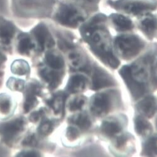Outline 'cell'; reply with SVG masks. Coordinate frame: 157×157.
Wrapping results in <instances>:
<instances>
[{"label": "cell", "instance_id": "obj_29", "mask_svg": "<svg viewBox=\"0 0 157 157\" xmlns=\"http://www.w3.org/2000/svg\"><path fill=\"white\" fill-rule=\"evenodd\" d=\"M53 124L49 121H45L41 122L38 128V132L43 136H47L53 130Z\"/></svg>", "mask_w": 157, "mask_h": 157}, {"label": "cell", "instance_id": "obj_13", "mask_svg": "<svg viewBox=\"0 0 157 157\" xmlns=\"http://www.w3.org/2000/svg\"><path fill=\"white\" fill-rule=\"evenodd\" d=\"M136 109L144 117H152L156 109V99L154 97H147L136 105Z\"/></svg>", "mask_w": 157, "mask_h": 157}, {"label": "cell", "instance_id": "obj_23", "mask_svg": "<svg viewBox=\"0 0 157 157\" xmlns=\"http://www.w3.org/2000/svg\"><path fill=\"white\" fill-rule=\"evenodd\" d=\"M70 122L82 130H87L91 126L90 118L86 113H81L73 116L71 119Z\"/></svg>", "mask_w": 157, "mask_h": 157}, {"label": "cell", "instance_id": "obj_20", "mask_svg": "<svg viewBox=\"0 0 157 157\" xmlns=\"http://www.w3.org/2000/svg\"><path fill=\"white\" fill-rule=\"evenodd\" d=\"M140 27L147 36L152 38L155 35L156 33V18L151 15L145 16L140 21Z\"/></svg>", "mask_w": 157, "mask_h": 157}, {"label": "cell", "instance_id": "obj_8", "mask_svg": "<svg viewBox=\"0 0 157 157\" xmlns=\"http://www.w3.org/2000/svg\"><path fill=\"white\" fill-rule=\"evenodd\" d=\"M32 34L42 51L50 49L55 46V41L51 34L44 24L37 25L32 30Z\"/></svg>", "mask_w": 157, "mask_h": 157}, {"label": "cell", "instance_id": "obj_22", "mask_svg": "<svg viewBox=\"0 0 157 157\" xmlns=\"http://www.w3.org/2000/svg\"><path fill=\"white\" fill-rule=\"evenodd\" d=\"M69 59L71 65L77 69L83 71L86 68H89L86 58L80 52L73 51L69 55Z\"/></svg>", "mask_w": 157, "mask_h": 157}, {"label": "cell", "instance_id": "obj_11", "mask_svg": "<svg viewBox=\"0 0 157 157\" xmlns=\"http://www.w3.org/2000/svg\"><path fill=\"white\" fill-rule=\"evenodd\" d=\"M25 92L24 110L27 113L37 105V97L41 93V86L38 83L31 82L28 85Z\"/></svg>", "mask_w": 157, "mask_h": 157}, {"label": "cell", "instance_id": "obj_16", "mask_svg": "<svg viewBox=\"0 0 157 157\" xmlns=\"http://www.w3.org/2000/svg\"><path fill=\"white\" fill-rule=\"evenodd\" d=\"M39 74L43 79L48 83V86L52 89H55L61 82V75L54 71V69L41 68L39 71Z\"/></svg>", "mask_w": 157, "mask_h": 157}, {"label": "cell", "instance_id": "obj_35", "mask_svg": "<svg viewBox=\"0 0 157 157\" xmlns=\"http://www.w3.org/2000/svg\"><path fill=\"white\" fill-rule=\"evenodd\" d=\"M78 1H81L84 2H92L94 0H78Z\"/></svg>", "mask_w": 157, "mask_h": 157}, {"label": "cell", "instance_id": "obj_3", "mask_svg": "<svg viewBox=\"0 0 157 157\" xmlns=\"http://www.w3.org/2000/svg\"><path fill=\"white\" fill-rule=\"evenodd\" d=\"M114 46L117 53L125 59H130L144 47L141 39L135 35H122L115 38Z\"/></svg>", "mask_w": 157, "mask_h": 157}, {"label": "cell", "instance_id": "obj_32", "mask_svg": "<svg viewBox=\"0 0 157 157\" xmlns=\"http://www.w3.org/2000/svg\"><path fill=\"white\" fill-rule=\"evenodd\" d=\"M37 140L34 134L30 135L28 136H27L23 142V145L29 147H34L37 145Z\"/></svg>", "mask_w": 157, "mask_h": 157}, {"label": "cell", "instance_id": "obj_10", "mask_svg": "<svg viewBox=\"0 0 157 157\" xmlns=\"http://www.w3.org/2000/svg\"><path fill=\"white\" fill-rule=\"evenodd\" d=\"M17 28L9 19L0 15V44L10 45L16 33Z\"/></svg>", "mask_w": 157, "mask_h": 157}, {"label": "cell", "instance_id": "obj_7", "mask_svg": "<svg viewBox=\"0 0 157 157\" xmlns=\"http://www.w3.org/2000/svg\"><path fill=\"white\" fill-rule=\"evenodd\" d=\"M25 125L26 122L23 118H16L10 122L0 124V135L5 142H12L24 130Z\"/></svg>", "mask_w": 157, "mask_h": 157}, {"label": "cell", "instance_id": "obj_24", "mask_svg": "<svg viewBox=\"0 0 157 157\" xmlns=\"http://www.w3.org/2000/svg\"><path fill=\"white\" fill-rule=\"evenodd\" d=\"M13 109V101L6 94L0 95V115L3 117L10 115Z\"/></svg>", "mask_w": 157, "mask_h": 157}, {"label": "cell", "instance_id": "obj_14", "mask_svg": "<svg viewBox=\"0 0 157 157\" xmlns=\"http://www.w3.org/2000/svg\"><path fill=\"white\" fill-rule=\"evenodd\" d=\"M66 99V94L63 92H59L54 94L48 101V103L55 115L57 116H63L64 110Z\"/></svg>", "mask_w": 157, "mask_h": 157}, {"label": "cell", "instance_id": "obj_21", "mask_svg": "<svg viewBox=\"0 0 157 157\" xmlns=\"http://www.w3.org/2000/svg\"><path fill=\"white\" fill-rule=\"evenodd\" d=\"M136 132L142 136L150 135L153 130L151 125L142 116H137L135 119Z\"/></svg>", "mask_w": 157, "mask_h": 157}, {"label": "cell", "instance_id": "obj_25", "mask_svg": "<svg viewBox=\"0 0 157 157\" xmlns=\"http://www.w3.org/2000/svg\"><path fill=\"white\" fill-rule=\"evenodd\" d=\"M11 71L13 74L24 75L29 72V66L28 63L24 60H17L13 63Z\"/></svg>", "mask_w": 157, "mask_h": 157}, {"label": "cell", "instance_id": "obj_28", "mask_svg": "<svg viewBox=\"0 0 157 157\" xmlns=\"http://www.w3.org/2000/svg\"><path fill=\"white\" fill-rule=\"evenodd\" d=\"M9 89L15 91H21L25 87V81L16 78H10L8 82Z\"/></svg>", "mask_w": 157, "mask_h": 157}, {"label": "cell", "instance_id": "obj_15", "mask_svg": "<svg viewBox=\"0 0 157 157\" xmlns=\"http://www.w3.org/2000/svg\"><path fill=\"white\" fill-rule=\"evenodd\" d=\"M34 48V44L28 34L23 33L18 36L17 48L18 52L21 54L25 56L29 55Z\"/></svg>", "mask_w": 157, "mask_h": 157}, {"label": "cell", "instance_id": "obj_17", "mask_svg": "<svg viewBox=\"0 0 157 157\" xmlns=\"http://www.w3.org/2000/svg\"><path fill=\"white\" fill-rule=\"evenodd\" d=\"M110 20L117 31H129L133 27V23L130 19L128 17L121 14H111Z\"/></svg>", "mask_w": 157, "mask_h": 157}, {"label": "cell", "instance_id": "obj_19", "mask_svg": "<svg viewBox=\"0 0 157 157\" xmlns=\"http://www.w3.org/2000/svg\"><path fill=\"white\" fill-rule=\"evenodd\" d=\"M45 62L48 67L54 70H61L65 66L62 56L56 51H50L46 53Z\"/></svg>", "mask_w": 157, "mask_h": 157}, {"label": "cell", "instance_id": "obj_4", "mask_svg": "<svg viewBox=\"0 0 157 157\" xmlns=\"http://www.w3.org/2000/svg\"><path fill=\"white\" fill-rule=\"evenodd\" d=\"M56 19L63 25L75 28L84 21L85 14L75 5L69 3H63L57 10Z\"/></svg>", "mask_w": 157, "mask_h": 157}, {"label": "cell", "instance_id": "obj_6", "mask_svg": "<svg viewBox=\"0 0 157 157\" xmlns=\"http://www.w3.org/2000/svg\"><path fill=\"white\" fill-rule=\"evenodd\" d=\"M113 97L111 93L101 92L95 94L90 101V110L97 117H103L112 109Z\"/></svg>", "mask_w": 157, "mask_h": 157}, {"label": "cell", "instance_id": "obj_27", "mask_svg": "<svg viewBox=\"0 0 157 157\" xmlns=\"http://www.w3.org/2000/svg\"><path fill=\"white\" fill-rule=\"evenodd\" d=\"M86 98L84 96H77L71 101L69 104V109L71 111H77L81 110L86 103Z\"/></svg>", "mask_w": 157, "mask_h": 157}, {"label": "cell", "instance_id": "obj_5", "mask_svg": "<svg viewBox=\"0 0 157 157\" xmlns=\"http://www.w3.org/2000/svg\"><path fill=\"white\" fill-rule=\"evenodd\" d=\"M110 5L113 8L126 13L139 14L146 11L155 10V0H116L112 1Z\"/></svg>", "mask_w": 157, "mask_h": 157}, {"label": "cell", "instance_id": "obj_1", "mask_svg": "<svg viewBox=\"0 0 157 157\" xmlns=\"http://www.w3.org/2000/svg\"><path fill=\"white\" fill-rule=\"evenodd\" d=\"M105 21V16L103 14L95 16L82 27L81 34L92 51L104 63L115 69L120 62L113 54L110 34L103 27Z\"/></svg>", "mask_w": 157, "mask_h": 157}, {"label": "cell", "instance_id": "obj_34", "mask_svg": "<svg viewBox=\"0 0 157 157\" xmlns=\"http://www.w3.org/2000/svg\"><path fill=\"white\" fill-rule=\"evenodd\" d=\"M4 61H5V57L0 53V63H2Z\"/></svg>", "mask_w": 157, "mask_h": 157}, {"label": "cell", "instance_id": "obj_31", "mask_svg": "<svg viewBox=\"0 0 157 157\" xmlns=\"http://www.w3.org/2000/svg\"><path fill=\"white\" fill-rule=\"evenodd\" d=\"M44 115V112L43 109H41L39 110L32 113L29 117V120L33 123H36L43 119Z\"/></svg>", "mask_w": 157, "mask_h": 157}, {"label": "cell", "instance_id": "obj_12", "mask_svg": "<svg viewBox=\"0 0 157 157\" xmlns=\"http://www.w3.org/2000/svg\"><path fill=\"white\" fill-rule=\"evenodd\" d=\"M87 82V78L84 75L75 74L70 77L66 90L70 94L81 92L86 89Z\"/></svg>", "mask_w": 157, "mask_h": 157}, {"label": "cell", "instance_id": "obj_9", "mask_svg": "<svg viewBox=\"0 0 157 157\" xmlns=\"http://www.w3.org/2000/svg\"><path fill=\"white\" fill-rule=\"evenodd\" d=\"M115 85L112 76L99 67H95L92 78L91 89L98 90L104 87H111Z\"/></svg>", "mask_w": 157, "mask_h": 157}, {"label": "cell", "instance_id": "obj_26", "mask_svg": "<svg viewBox=\"0 0 157 157\" xmlns=\"http://www.w3.org/2000/svg\"><path fill=\"white\" fill-rule=\"evenodd\" d=\"M143 153L147 156H154L156 153V136L151 137L144 145Z\"/></svg>", "mask_w": 157, "mask_h": 157}, {"label": "cell", "instance_id": "obj_33", "mask_svg": "<svg viewBox=\"0 0 157 157\" xmlns=\"http://www.w3.org/2000/svg\"><path fill=\"white\" fill-rule=\"evenodd\" d=\"M18 156H40V154H39L36 151H23L20 154L17 155Z\"/></svg>", "mask_w": 157, "mask_h": 157}, {"label": "cell", "instance_id": "obj_30", "mask_svg": "<svg viewBox=\"0 0 157 157\" xmlns=\"http://www.w3.org/2000/svg\"><path fill=\"white\" fill-rule=\"evenodd\" d=\"M79 132L74 127H69L66 130V136L69 140L74 141L79 136Z\"/></svg>", "mask_w": 157, "mask_h": 157}, {"label": "cell", "instance_id": "obj_2", "mask_svg": "<svg viewBox=\"0 0 157 157\" xmlns=\"http://www.w3.org/2000/svg\"><path fill=\"white\" fill-rule=\"evenodd\" d=\"M120 74L135 99L142 96L147 91L149 71L147 63H136L131 66H125Z\"/></svg>", "mask_w": 157, "mask_h": 157}, {"label": "cell", "instance_id": "obj_18", "mask_svg": "<svg viewBox=\"0 0 157 157\" xmlns=\"http://www.w3.org/2000/svg\"><path fill=\"white\" fill-rule=\"evenodd\" d=\"M122 130V125L115 119H108L103 122L101 131L109 137H112L120 133Z\"/></svg>", "mask_w": 157, "mask_h": 157}]
</instances>
